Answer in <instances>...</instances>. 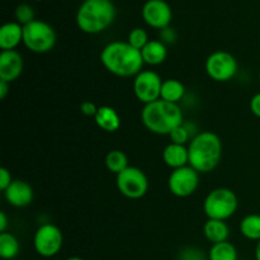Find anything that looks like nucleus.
Returning <instances> with one entry per match:
<instances>
[{
  "label": "nucleus",
  "mask_w": 260,
  "mask_h": 260,
  "mask_svg": "<svg viewBox=\"0 0 260 260\" xmlns=\"http://www.w3.org/2000/svg\"><path fill=\"white\" fill-rule=\"evenodd\" d=\"M101 61L111 74L121 78H131L140 74L144 68L141 51L128 42L113 41L102 50Z\"/></svg>",
  "instance_id": "1"
},
{
  "label": "nucleus",
  "mask_w": 260,
  "mask_h": 260,
  "mask_svg": "<svg viewBox=\"0 0 260 260\" xmlns=\"http://www.w3.org/2000/svg\"><path fill=\"white\" fill-rule=\"evenodd\" d=\"M141 121L150 132L156 135H170L184 123L182 108L162 99L145 104L141 111Z\"/></svg>",
  "instance_id": "2"
},
{
  "label": "nucleus",
  "mask_w": 260,
  "mask_h": 260,
  "mask_svg": "<svg viewBox=\"0 0 260 260\" xmlns=\"http://www.w3.org/2000/svg\"><path fill=\"white\" fill-rule=\"evenodd\" d=\"M189 165L198 173H210L220 162L222 156V142L211 131L194 135L188 145Z\"/></svg>",
  "instance_id": "3"
},
{
  "label": "nucleus",
  "mask_w": 260,
  "mask_h": 260,
  "mask_svg": "<svg viewBox=\"0 0 260 260\" xmlns=\"http://www.w3.org/2000/svg\"><path fill=\"white\" fill-rule=\"evenodd\" d=\"M116 18L112 0H84L76 13L78 27L85 33H99L109 27Z\"/></svg>",
  "instance_id": "4"
},
{
  "label": "nucleus",
  "mask_w": 260,
  "mask_h": 260,
  "mask_svg": "<svg viewBox=\"0 0 260 260\" xmlns=\"http://www.w3.org/2000/svg\"><path fill=\"white\" fill-rule=\"evenodd\" d=\"M238 197L229 188L211 190L203 202V211L210 220L226 221L238 210Z\"/></svg>",
  "instance_id": "5"
},
{
  "label": "nucleus",
  "mask_w": 260,
  "mask_h": 260,
  "mask_svg": "<svg viewBox=\"0 0 260 260\" xmlns=\"http://www.w3.org/2000/svg\"><path fill=\"white\" fill-rule=\"evenodd\" d=\"M23 43L32 52H50L55 47L56 32L45 20L35 19L23 25Z\"/></svg>",
  "instance_id": "6"
},
{
  "label": "nucleus",
  "mask_w": 260,
  "mask_h": 260,
  "mask_svg": "<svg viewBox=\"0 0 260 260\" xmlns=\"http://www.w3.org/2000/svg\"><path fill=\"white\" fill-rule=\"evenodd\" d=\"M116 184L119 193L129 200H139L147 193L149 180L146 174L136 167H128L117 174Z\"/></svg>",
  "instance_id": "7"
},
{
  "label": "nucleus",
  "mask_w": 260,
  "mask_h": 260,
  "mask_svg": "<svg viewBox=\"0 0 260 260\" xmlns=\"http://www.w3.org/2000/svg\"><path fill=\"white\" fill-rule=\"evenodd\" d=\"M63 245V235L60 229L53 223H43L35 233L33 246L38 255L52 258L57 255Z\"/></svg>",
  "instance_id": "8"
},
{
  "label": "nucleus",
  "mask_w": 260,
  "mask_h": 260,
  "mask_svg": "<svg viewBox=\"0 0 260 260\" xmlns=\"http://www.w3.org/2000/svg\"><path fill=\"white\" fill-rule=\"evenodd\" d=\"M238 61L228 51H216L206 60V73L212 80L225 83L238 73Z\"/></svg>",
  "instance_id": "9"
},
{
  "label": "nucleus",
  "mask_w": 260,
  "mask_h": 260,
  "mask_svg": "<svg viewBox=\"0 0 260 260\" xmlns=\"http://www.w3.org/2000/svg\"><path fill=\"white\" fill-rule=\"evenodd\" d=\"M200 184V173L190 165L174 169L168 179V188L175 197L185 198L192 196Z\"/></svg>",
  "instance_id": "10"
},
{
  "label": "nucleus",
  "mask_w": 260,
  "mask_h": 260,
  "mask_svg": "<svg viewBox=\"0 0 260 260\" xmlns=\"http://www.w3.org/2000/svg\"><path fill=\"white\" fill-rule=\"evenodd\" d=\"M162 80L159 74L152 70H142L135 76L134 93L141 103L149 104L160 99Z\"/></svg>",
  "instance_id": "11"
},
{
  "label": "nucleus",
  "mask_w": 260,
  "mask_h": 260,
  "mask_svg": "<svg viewBox=\"0 0 260 260\" xmlns=\"http://www.w3.org/2000/svg\"><path fill=\"white\" fill-rule=\"evenodd\" d=\"M173 12L165 0H147L142 7V18L152 28L164 29L169 27Z\"/></svg>",
  "instance_id": "12"
},
{
  "label": "nucleus",
  "mask_w": 260,
  "mask_h": 260,
  "mask_svg": "<svg viewBox=\"0 0 260 260\" xmlns=\"http://www.w3.org/2000/svg\"><path fill=\"white\" fill-rule=\"evenodd\" d=\"M23 57L18 51H2L0 53V80L7 83L17 80L23 73Z\"/></svg>",
  "instance_id": "13"
},
{
  "label": "nucleus",
  "mask_w": 260,
  "mask_h": 260,
  "mask_svg": "<svg viewBox=\"0 0 260 260\" xmlns=\"http://www.w3.org/2000/svg\"><path fill=\"white\" fill-rule=\"evenodd\" d=\"M5 200L14 207H27L33 201V189L24 180H13L12 184L4 192Z\"/></svg>",
  "instance_id": "14"
},
{
  "label": "nucleus",
  "mask_w": 260,
  "mask_h": 260,
  "mask_svg": "<svg viewBox=\"0 0 260 260\" xmlns=\"http://www.w3.org/2000/svg\"><path fill=\"white\" fill-rule=\"evenodd\" d=\"M162 160L169 168L179 169V168L189 165V152L185 145L173 144L170 142L162 151Z\"/></svg>",
  "instance_id": "15"
},
{
  "label": "nucleus",
  "mask_w": 260,
  "mask_h": 260,
  "mask_svg": "<svg viewBox=\"0 0 260 260\" xmlns=\"http://www.w3.org/2000/svg\"><path fill=\"white\" fill-rule=\"evenodd\" d=\"M23 42V25L18 22H8L0 28V48L3 51L14 50Z\"/></svg>",
  "instance_id": "16"
},
{
  "label": "nucleus",
  "mask_w": 260,
  "mask_h": 260,
  "mask_svg": "<svg viewBox=\"0 0 260 260\" xmlns=\"http://www.w3.org/2000/svg\"><path fill=\"white\" fill-rule=\"evenodd\" d=\"M96 126L106 132H116L121 127V118L114 108L109 106H102L94 116Z\"/></svg>",
  "instance_id": "17"
},
{
  "label": "nucleus",
  "mask_w": 260,
  "mask_h": 260,
  "mask_svg": "<svg viewBox=\"0 0 260 260\" xmlns=\"http://www.w3.org/2000/svg\"><path fill=\"white\" fill-rule=\"evenodd\" d=\"M141 55L142 58H144V62L147 63V65H161L168 57L167 45L159 40L149 41L147 45L141 50Z\"/></svg>",
  "instance_id": "18"
},
{
  "label": "nucleus",
  "mask_w": 260,
  "mask_h": 260,
  "mask_svg": "<svg viewBox=\"0 0 260 260\" xmlns=\"http://www.w3.org/2000/svg\"><path fill=\"white\" fill-rule=\"evenodd\" d=\"M203 234H205L206 239L212 244L223 243V241H229V236H230V229H229L228 223L225 221L221 220H210L203 225Z\"/></svg>",
  "instance_id": "19"
},
{
  "label": "nucleus",
  "mask_w": 260,
  "mask_h": 260,
  "mask_svg": "<svg viewBox=\"0 0 260 260\" xmlns=\"http://www.w3.org/2000/svg\"><path fill=\"white\" fill-rule=\"evenodd\" d=\"M185 94V86L182 81L177 79H167L162 81L161 91H160V99L170 103L178 104L182 101Z\"/></svg>",
  "instance_id": "20"
},
{
  "label": "nucleus",
  "mask_w": 260,
  "mask_h": 260,
  "mask_svg": "<svg viewBox=\"0 0 260 260\" xmlns=\"http://www.w3.org/2000/svg\"><path fill=\"white\" fill-rule=\"evenodd\" d=\"M20 251V244L18 239L10 233L0 234V256L4 260L17 258Z\"/></svg>",
  "instance_id": "21"
},
{
  "label": "nucleus",
  "mask_w": 260,
  "mask_h": 260,
  "mask_svg": "<svg viewBox=\"0 0 260 260\" xmlns=\"http://www.w3.org/2000/svg\"><path fill=\"white\" fill-rule=\"evenodd\" d=\"M238 258L239 255L235 245L229 241L212 244L207 255L208 260H238Z\"/></svg>",
  "instance_id": "22"
},
{
  "label": "nucleus",
  "mask_w": 260,
  "mask_h": 260,
  "mask_svg": "<svg viewBox=\"0 0 260 260\" xmlns=\"http://www.w3.org/2000/svg\"><path fill=\"white\" fill-rule=\"evenodd\" d=\"M240 233L248 240L259 241L260 240V215L253 213L248 215L241 220Z\"/></svg>",
  "instance_id": "23"
},
{
  "label": "nucleus",
  "mask_w": 260,
  "mask_h": 260,
  "mask_svg": "<svg viewBox=\"0 0 260 260\" xmlns=\"http://www.w3.org/2000/svg\"><path fill=\"white\" fill-rule=\"evenodd\" d=\"M107 169L114 174H119L126 168H128V159L127 155L121 150H112L106 156Z\"/></svg>",
  "instance_id": "24"
},
{
  "label": "nucleus",
  "mask_w": 260,
  "mask_h": 260,
  "mask_svg": "<svg viewBox=\"0 0 260 260\" xmlns=\"http://www.w3.org/2000/svg\"><path fill=\"white\" fill-rule=\"evenodd\" d=\"M127 42L131 46H134L135 48L141 51L145 46L149 42V36H147L146 30L141 27H136L128 33V40Z\"/></svg>",
  "instance_id": "25"
},
{
  "label": "nucleus",
  "mask_w": 260,
  "mask_h": 260,
  "mask_svg": "<svg viewBox=\"0 0 260 260\" xmlns=\"http://www.w3.org/2000/svg\"><path fill=\"white\" fill-rule=\"evenodd\" d=\"M15 18H17L18 23L22 25L28 24L29 22L35 20V10L27 3H22L15 8Z\"/></svg>",
  "instance_id": "26"
},
{
  "label": "nucleus",
  "mask_w": 260,
  "mask_h": 260,
  "mask_svg": "<svg viewBox=\"0 0 260 260\" xmlns=\"http://www.w3.org/2000/svg\"><path fill=\"white\" fill-rule=\"evenodd\" d=\"M169 136L170 139H172L173 144H179V145H185L188 141H190V140L193 139V137L190 136L189 128H188L185 123H183L182 126L177 127V128L169 135Z\"/></svg>",
  "instance_id": "27"
},
{
  "label": "nucleus",
  "mask_w": 260,
  "mask_h": 260,
  "mask_svg": "<svg viewBox=\"0 0 260 260\" xmlns=\"http://www.w3.org/2000/svg\"><path fill=\"white\" fill-rule=\"evenodd\" d=\"M179 260H206V255L202 250L197 248H185L183 249L178 256Z\"/></svg>",
  "instance_id": "28"
},
{
  "label": "nucleus",
  "mask_w": 260,
  "mask_h": 260,
  "mask_svg": "<svg viewBox=\"0 0 260 260\" xmlns=\"http://www.w3.org/2000/svg\"><path fill=\"white\" fill-rule=\"evenodd\" d=\"M12 174L7 168H0V190L5 192L10 184H12Z\"/></svg>",
  "instance_id": "29"
},
{
  "label": "nucleus",
  "mask_w": 260,
  "mask_h": 260,
  "mask_svg": "<svg viewBox=\"0 0 260 260\" xmlns=\"http://www.w3.org/2000/svg\"><path fill=\"white\" fill-rule=\"evenodd\" d=\"M177 40V33L174 29H172L170 27L164 28V29H160V41L165 45L168 43H174Z\"/></svg>",
  "instance_id": "30"
},
{
  "label": "nucleus",
  "mask_w": 260,
  "mask_h": 260,
  "mask_svg": "<svg viewBox=\"0 0 260 260\" xmlns=\"http://www.w3.org/2000/svg\"><path fill=\"white\" fill-rule=\"evenodd\" d=\"M98 108H99V107H96L95 104H94L93 102H90V101L83 102V103H81V106H80L81 113H83L84 116H88V117L95 116L96 112H98Z\"/></svg>",
  "instance_id": "31"
},
{
  "label": "nucleus",
  "mask_w": 260,
  "mask_h": 260,
  "mask_svg": "<svg viewBox=\"0 0 260 260\" xmlns=\"http://www.w3.org/2000/svg\"><path fill=\"white\" fill-rule=\"evenodd\" d=\"M250 111L255 117L260 118V93H256L250 101Z\"/></svg>",
  "instance_id": "32"
},
{
  "label": "nucleus",
  "mask_w": 260,
  "mask_h": 260,
  "mask_svg": "<svg viewBox=\"0 0 260 260\" xmlns=\"http://www.w3.org/2000/svg\"><path fill=\"white\" fill-rule=\"evenodd\" d=\"M8 229V216L4 211L0 212V233H7Z\"/></svg>",
  "instance_id": "33"
},
{
  "label": "nucleus",
  "mask_w": 260,
  "mask_h": 260,
  "mask_svg": "<svg viewBox=\"0 0 260 260\" xmlns=\"http://www.w3.org/2000/svg\"><path fill=\"white\" fill-rule=\"evenodd\" d=\"M8 93H9V83L0 80V99H5Z\"/></svg>",
  "instance_id": "34"
},
{
  "label": "nucleus",
  "mask_w": 260,
  "mask_h": 260,
  "mask_svg": "<svg viewBox=\"0 0 260 260\" xmlns=\"http://www.w3.org/2000/svg\"><path fill=\"white\" fill-rule=\"evenodd\" d=\"M255 260H260V240L256 243L255 246Z\"/></svg>",
  "instance_id": "35"
},
{
  "label": "nucleus",
  "mask_w": 260,
  "mask_h": 260,
  "mask_svg": "<svg viewBox=\"0 0 260 260\" xmlns=\"http://www.w3.org/2000/svg\"><path fill=\"white\" fill-rule=\"evenodd\" d=\"M66 260H85V259L80 258V256H70V258H68Z\"/></svg>",
  "instance_id": "36"
},
{
  "label": "nucleus",
  "mask_w": 260,
  "mask_h": 260,
  "mask_svg": "<svg viewBox=\"0 0 260 260\" xmlns=\"http://www.w3.org/2000/svg\"><path fill=\"white\" fill-rule=\"evenodd\" d=\"M259 79H260V74H259Z\"/></svg>",
  "instance_id": "37"
}]
</instances>
